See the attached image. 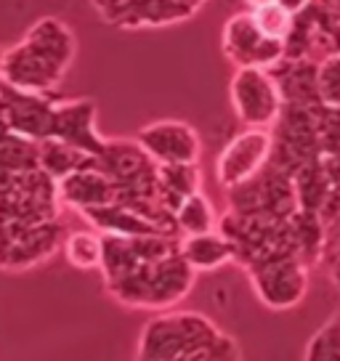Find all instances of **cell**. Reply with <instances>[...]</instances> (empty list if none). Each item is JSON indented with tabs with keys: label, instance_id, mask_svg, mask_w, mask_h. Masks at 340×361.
Listing matches in <instances>:
<instances>
[{
	"label": "cell",
	"instance_id": "6da1fadb",
	"mask_svg": "<svg viewBox=\"0 0 340 361\" xmlns=\"http://www.w3.org/2000/svg\"><path fill=\"white\" fill-rule=\"evenodd\" d=\"M136 361H245L239 343L197 311L152 316L136 345Z\"/></svg>",
	"mask_w": 340,
	"mask_h": 361
},
{
	"label": "cell",
	"instance_id": "7a4b0ae2",
	"mask_svg": "<svg viewBox=\"0 0 340 361\" xmlns=\"http://www.w3.org/2000/svg\"><path fill=\"white\" fill-rule=\"evenodd\" d=\"M78 54L75 32L56 16L35 22L22 40L3 51L6 85L30 93H56Z\"/></svg>",
	"mask_w": 340,
	"mask_h": 361
},
{
	"label": "cell",
	"instance_id": "3957f363",
	"mask_svg": "<svg viewBox=\"0 0 340 361\" xmlns=\"http://www.w3.org/2000/svg\"><path fill=\"white\" fill-rule=\"evenodd\" d=\"M194 279H197V271L181 258V250L176 247L162 255L138 260L123 276L104 282V287L125 308L162 314V311H173L192 293Z\"/></svg>",
	"mask_w": 340,
	"mask_h": 361
},
{
	"label": "cell",
	"instance_id": "277c9868",
	"mask_svg": "<svg viewBox=\"0 0 340 361\" xmlns=\"http://www.w3.org/2000/svg\"><path fill=\"white\" fill-rule=\"evenodd\" d=\"M59 183L43 170L0 173V221H59L61 213Z\"/></svg>",
	"mask_w": 340,
	"mask_h": 361
},
{
	"label": "cell",
	"instance_id": "5b68a950",
	"mask_svg": "<svg viewBox=\"0 0 340 361\" xmlns=\"http://www.w3.org/2000/svg\"><path fill=\"white\" fill-rule=\"evenodd\" d=\"M67 237L61 221H0V271H27L56 255Z\"/></svg>",
	"mask_w": 340,
	"mask_h": 361
},
{
	"label": "cell",
	"instance_id": "8992f818",
	"mask_svg": "<svg viewBox=\"0 0 340 361\" xmlns=\"http://www.w3.org/2000/svg\"><path fill=\"white\" fill-rule=\"evenodd\" d=\"M229 99L245 128H274L284 109L279 85L269 69L239 67L229 82Z\"/></svg>",
	"mask_w": 340,
	"mask_h": 361
},
{
	"label": "cell",
	"instance_id": "52a82bcc",
	"mask_svg": "<svg viewBox=\"0 0 340 361\" xmlns=\"http://www.w3.org/2000/svg\"><path fill=\"white\" fill-rule=\"evenodd\" d=\"M255 298L269 311H290L303 303L308 293V266L293 255H279L248 269Z\"/></svg>",
	"mask_w": 340,
	"mask_h": 361
},
{
	"label": "cell",
	"instance_id": "ba28073f",
	"mask_svg": "<svg viewBox=\"0 0 340 361\" xmlns=\"http://www.w3.org/2000/svg\"><path fill=\"white\" fill-rule=\"evenodd\" d=\"M274 152L272 128H248L237 133L226 147L221 149L216 159V178L218 183L231 192L250 178H255L269 162Z\"/></svg>",
	"mask_w": 340,
	"mask_h": 361
},
{
	"label": "cell",
	"instance_id": "9c48e42d",
	"mask_svg": "<svg viewBox=\"0 0 340 361\" xmlns=\"http://www.w3.org/2000/svg\"><path fill=\"white\" fill-rule=\"evenodd\" d=\"M59 99L54 93H30L3 82L0 88V123L6 130L30 141H48L54 135Z\"/></svg>",
	"mask_w": 340,
	"mask_h": 361
},
{
	"label": "cell",
	"instance_id": "30bf717a",
	"mask_svg": "<svg viewBox=\"0 0 340 361\" xmlns=\"http://www.w3.org/2000/svg\"><path fill=\"white\" fill-rule=\"evenodd\" d=\"M224 54L234 67H258L269 69L279 67L287 59V45L272 40L258 30V24L250 11L234 13L224 27L221 35Z\"/></svg>",
	"mask_w": 340,
	"mask_h": 361
},
{
	"label": "cell",
	"instance_id": "8fae6325",
	"mask_svg": "<svg viewBox=\"0 0 340 361\" xmlns=\"http://www.w3.org/2000/svg\"><path fill=\"white\" fill-rule=\"evenodd\" d=\"M136 141L157 165H197L202 157L200 133L183 120H154L138 130Z\"/></svg>",
	"mask_w": 340,
	"mask_h": 361
},
{
	"label": "cell",
	"instance_id": "7c38bea8",
	"mask_svg": "<svg viewBox=\"0 0 340 361\" xmlns=\"http://www.w3.org/2000/svg\"><path fill=\"white\" fill-rule=\"evenodd\" d=\"M96 102L91 99H59L54 135L64 144L88 152L93 157H102L109 138H104L96 128Z\"/></svg>",
	"mask_w": 340,
	"mask_h": 361
},
{
	"label": "cell",
	"instance_id": "4fadbf2b",
	"mask_svg": "<svg viewBox=\"0 0 340 361\" xmlns=\"http://www.w3.org/2000/svg\"><path fill=\"white\" fill-rule=\"evenodd\" d=\"M59 197L64 207H72L78 213L93 210V207H104V204L117 202V186L114 180L99 168V159L91 168H83L78 173L59 180Z\"/></svg>",
	"mask_w": 340,
	"mask_h": 361
},
{
	"label": "cell",
	"instance_id": "5bb4252c",
	"mask_svg": "<svg viewBox=\"0 0 340 361\" xmlns=\"http://www.w3.org/2000/svg\"><path fill=\"white\" fill-rule=\"evenodd\" d=\"M80 215L99 234H114V237H154V234H168L152 218H147L144 213H138V210H133V207H128L123 202L93 207V210H85V213ZM168 237H176V234H168Z\"/></svg>",
	"mask_w": 340,
	"mask_h": 361
},
{
	"label": "cell",
	"instance_id": "9a60e30c",
	"mask_svg": "<svg viewBox=\"0 0 340 361\" xmlns=\"http://www.w3.org/2000/svg\"><path fill=\"white\" fill-rule=\"evenodd\" d=\"M279 85L284 106H319L317 93V64L308 59H284L272 69Z\"/></svg>",
	"mask_w": 340,
	"mask_h": 361
},
{
	"label": "cell",
	"instance_id": "2e32d148",
	"mask_svg": "<svg viewBox=\"0 0 340 361\" xmlns=\"http://www.w3.org/2000/svg\"><path fill=\"white\" fill-rule=\"evenodd\" d=\"M181 258L192 266L197 274H213L234 260V245L224 231H207V234H192L178 239Z\"/></svg>",
	"mask_w": 340,
	"mask_h": 361
},
{
	"label": "cell",
	"instance_id": "e0dca14e",
	"mask_svg": "<svg viewBox=\"0 0 340 361\" xmlns=\"http://www.w3.org/2000/svg\"><path fill=\"white\" fill-rule=\"evenodd\" d=\"M157 180L159 200L165 204V210L173 213V218L186 197L202 192V173L197 165H157Z\"/></svg>",
	"mask_w": 340,
	"mask_h": 361
},
{
	"label": "cell",
	"instance_id": "ac0fdd59",
	"mask_svg": "<svg viewBox=\"0 0 340 361\" xmlns=\"http://www.w3.org/2000/svg\"><path fill=\"white\" fill-rule=\"evenodd\" d=\"M96 159L99 157H93V154L72 147V144H64L59 138L40 141V170L48 173L56 183L72 176V173H78V170L96 165Z\"/></svg>",
	"mask_w": 340,
	"mask_h": 361
},
{
	"label": "cell",
	"instance_id": "d6986e66",
	"mask_svg": "<svg viewBox=\"0 0 340 361\" xmlns=\"http://www.w3.org/2000/svg\"><path fill=\"white\" fill-rule=\"evenodd\" d=\"M40 168V144L6 130L0 123V173H30Z\"/></svg>",
	"mask_w": 340,
	"mask_h": 361
},
{
	"label": "cell",
	"instance_id": "ffe728a7",
	"mask_svg": "<svg viewBox=\"0 0 340 361\" xmlns=\"http://www.w3.org/2000/svg\"><path fill=\"white\" fill-rule=\"evenodd\" d=\"M218 213L213 202L207 200L205 192H197L192 197H186L178 210H176V228L181 237H192V234H207L218 228Z\"/></svg>",
	"mask_w": 340,
	"mask_h": 361
},
{
	"label": "cell",
	"instance_id": "44dd1931",
	"mask_svg": "<svg viewBox=\"0 0 340 361\" xmlns=\"http://www.w3.org/2000/svg\"><path fill=\"white\" fill-rule=\"evenodd\" d=\"M61 252L78 271H99L104 260V237L99 231H67Z\"/></svg>",
	"mask_w": 340,
	"mask_h": 361
},
{
	"label": "cell",
	"instance_id": "7402d4cb",
	"mask_svg": "<svg viewBox=\"0 0 340 361\" xmlns=\"http://www.w3.org/2000/svg\"><path fill=\"white\" fill-rule=\"evenodd\" d=\"M250 13H253V19L258 24V30L266 37L279 40V43H287V37L295 30V16L284 6H279V3H269V6H261V8H255V11Z\"/></svg>",
	"mask_w": 340,
	"mask_h": 361
},
{
	"label": "cell",
	"instance_id": "603a6c76",
	"mask_svg": "<svg viewBox=\"0 0 340 361\" xmlns=\"http://www.w3.org/2000/svg\"><path fill=\"white\" fill-rule=\"evenodd\" d=\"M317 93L322 106L340 109V51L317 61Z\"/></svg>",
	"mask_w": 340,
	"mask_h": 361
},
{
	"label": "cell",
	"instance_id": "cb8c5ba5",
	"mask_svg": "<svg viewBox=\"0 0 340 361\" xmlns=\"http://www.w3.org/2000/svg\"><path fill=\"white\" fill-rule=\"evenodd\" d=\"M306 361H340V314L322 324L308 340Z\"/></svg>",
	"mask_w": 340,
	"mask_h": 361
},
{
	"label": "cell",
	"instance_id": "d4e9b609",
	"mask_svg": "<svg viewBox=\"0 0 340 361\" xmlns=\"http://www.w3.org/2000/svg\"><path fill=\"white\" fill-rule=\"evenodd\" d=\"M322 263L327 266V279L340 293V224L327 226V245H324Z\"/></svg>",
	"mask_w": 340,
	"mask_h": 361
},
{
	"label": "cell",
	"instance_id": "484cf974",
	"mask_svg": "<svg viewBox=\"0 0 340 361\" xmlns=\"http://www.w3.org/2000/svg\"><path fill=\"white\" fill-rule=\"evenodd\" d=\"M277 3H279V6H284L287 11L293 13V16H300L306 8H311V3H314V0H277Z\"/></svg>",
	"mask_w": 340,
	"mask_h": 361
},
{
	"label": "cell",
	"instance_id": "4316f807",
	"mask_svg": "<svg viewBox=\"0 0 340 361\" xmlns=\"http://www.w3.org/2000/svg\"><path fill=\"white\" fill-rule=\"evenodd\" d=\"M269 3H277V0H245V6H248L250 11H255V8H261V6H269Z\"/></svg>",
	"mask_w": 340,
	"mask_h": 361
},
{
	"label": "cell",
	"instance_id": "83f0119b",
	"mask_svg": "<svg viewBox=\"0 0 340 361\" xmlns=\"http://www.w3.org/2000/svg\"><path fill=\"white\" fill-rule=\"evenodd\" d=\"M3 51H6V48H0V88H3V82H6V80H3Z\"/></svg>",
	"mask_w": 340,
	"mask_h": 361
},
{
	"label": "cell",
	"instance_id": "f1b7e54d",
	"mask_svg": "<svg viewBox=\"0 0 340 361\" xmlns=\"http://www.w3.org/2000/svg\"><path fill=\"white\" fill-rule=\"evenodd\" d=\"M329 6H340V0H327Z\"/></svg>",
	"mask_w": 340,
	"mask_h": 361
}]
</instances>
